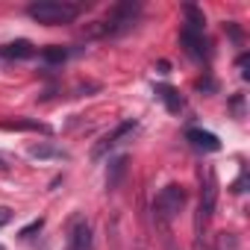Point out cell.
<instances>
[{
  "mask_svg": "<svg viewBox=\"0 0 250 250\" xmlns=\"http://www.w3.org/2000/svg\"><path fill=\"white\" fill-rule=\"evenodd\" d=\"M80 3H65V0H39V3H30L27 6V15L39 24H47V27H56V24H71L77 21L80 15Z\"/></svg>",
  "mask_w": 250,
  "mask_h": 250,
  "instance_id": "6da1fadb",
  "label": "cell"
},
{
  "mask_svg": "<svg viewBox=\"0 0 250 250\" xmlns=\"http://www.w3.org/2000/svg\"><path fill=\"white\" fill-rule=\"evenodd\" d=\"M183 206H186V188L177 186V183H171V186H165V188L156 194V200H153V215H156L159 224H171V221L183 212Z\"/></svg>",
  "mask_w": 250,
  "mask_h": 250,
  "instance_id": "7a4b0ae2",
  "label": "cell"
},
{
  "mask_svg": "<svg viewBox=\"0 0 250 250\" xmlns=\"http://www.w3.org/2000/svg\"><path fill=\"white\" fill-rule=\"evenodd\" d=\"M203 188H200V212H197V224H206L215 212V200H218V177L212 168H206V177L200 174Z\"/></svg>",
  "mask_w": 250,
  "mask_h": 250,
  "instance_id": "3957f363",
  "label": "cell"
},
{
  "mask_svg": "<svg viewBox=\"0 0 250 250\" xmlns=\"http://www.w3.org/2000/svg\"><path fill=\"white\" fill-rule=\"evenodd\" d=\"M139 130V121H124V124H118V127L103 139V142H97L94 145V150H91V159H100V156H106L109 150H115L124 139H130L133 133Z\"/></svg>",
  "mask_w": 250,
  "mask_h": 250,
  "instance_id": "277c9868",
  "label": "cell"
},
{
  "mask_svg": "<svg viewBox=\"0 0 250 250\" xmlns=\"http://www.w3.org/2000/svg\"><path fill=\"white\" fill-rule=\"evenodd\" d=\"M186 142H191V147H197V150H206V153H215V150H221V139H218L215 133H206V130H197V127L186 130Z\"/></svg>",
  "mask_w": 250,
  "mask_h": 250,
  "instance_id": "5b68a950",
  "label": "cell"
},
{
  "mask_svg": "<svg viewBox=\"0 0 250 250\" xmlns=\"http://www.w3.org/2000/svg\"><path fill=\"white\" fill-rule=\"evenodd\" d=\"M68 250H94L91 227H88L85 221H80V224L71 229V241H68Z\"/></svg>",
  "mask_w": 250,
  "mask_h": 250,
  "instance_id": "8992f818",
  "label": "cell"
},
{
  "mask_svg": "<svg viewBox=\"0 0 250 250\" xmlns=\"http://www.w3.org/2000/svg\"><path fill=\"white\" fill-rule=\"evenodd\" d=\"M33 53H36V47L27 39H18V42H9V44L0 47V56L3 59H30Z\"/></svg>",
  "mask_w": 250,
  "mask_h": 250,
  "instance_id": "52a82bcc",
  "label": "cell"
},
{
  "mask_svg": "<svg viewBox=\"0 0 250 250\" xmlns=\"http://www.w3.org/2000/svg\"><path fill=\"white\" fill-rule=\"evenodd\" d=\"M180 39H183V47L188 50V56H194V59H203V56H206V39H203V33L183 30Z\"/></svg>",
  "mask_w": 250,
  "mask_h": 250,
  "instance_id": "ba28073f",
  "label": "cell"
},
{
  "mask_svg": "<svg viewBox=\"0 0 250 250\" xmlns=\"http://www.w3.org/2000/svg\"><path fill=\"white\" fill-rule=\"evenodd\" d=\"M30 156L33 159H71V153L65 147H56V145H33Z\"/></svg>",
  "mask_w": 250,
  "mask_h": 250,
  "instance_id": "9c48e42d",
  "label": "cell"
},
{
  "mask_svg": "<svg viewBox=\"0 0 250 250\" xmlns=\"http://www.w3.org/2000/svg\"><path fill=\"white\" fill-rule=\"evenodd\" d=\"M156 97H159L171 112H180V109H183V97H180V91L171 88V85H156Z\"/></svg>",
  "mask_w": 250,
  "mask_h": 250,
  "instance_id": "30bf717a",
  "label": "cell"
},
{
  "mask_svg": "<svg viewBox=\"0 0 250 250\" xmlns=\"http://www.w3.org/2000/svg\"><path fill=\"white\" fill-rule=\"evenodd\" d=\"M127 174V156H121L115 162H109V174H106V188H118L121 177Z\"/></svg>",
  "mask_w": 250,
  "mask_h": 250,
  "instance_id": "8fae6325",
  "label": "cell"
},
{
  "mask_svg": "<svg viewBox=\"0 0 250 250\" xmlns=\"http://www.w3.org/2000/svg\"><path fill=\"white\" fill-rule=\"evenodd\" d=\"M183 12H186V27H183V30L203 33V27H206V18H203V12H200L197 6H186Z\"/></svg>",
  "mask_w": 250,
  "mask_h": 250,
  "instance_id": "7c38bea8",
  "label": "cell"
},
{
  "mask_svg": "<svg viewBox=\"0 0 250 250\" xmlns=\"http://www.w3.org/2000/svg\"><path fill=\"white\" fill-rule=\"evenodd\" d=\"M68 56H71V50H65V47H56V44L42 50V59H44V62H50V65H56V62H65Z\"/></svg>",
  "mask_w": 250,
  "mask_h": 250,
  "instance_id": "4fadbf2b",
  "label": "cell"
},
{
  "mask_svg": "<svg viewBox=\"0 0 250 250\" xmlns=\"http://www.w3.org/2000/svg\"><path fill=\"white\" fill-rule=\"evenodd\" d=\"M3 127L6 130H42V133H50V127H44L39 121H6Z\"/></svg>",
  "mask_w": 250,
  "mask_h": 250,
  "instance_id": "5bb4252c",
  "label": "cell"
},
{
  "mask_svg": "<svg viewBox=\"0 0 250 250\" xmlns=\"http://www.w3.org/2000/svg\"><path fill=\"white\" fill-rule=\"evenodd\" d=\"M218 247H221V250H238V241H235V235H232V232H221Z\"/></svg>",
  "mask_w": 250,
  "mask_h": 250,
  "instance_id": "9a60e30c",
  "label": "cell"
},
{
  "mask_svg": "<svg viewBox=\"0 0 250 250\" xmlns=\"http://www.w3.org/2000/svg\"><path fill=\"white\" fill-rule=\"evenodd\" d=\"M42 227H44V221H42V218H39V221H33L30 227H24V229H21V238H30V235H33V232H39Z\"/></svg>",
  "mask_w": 250,
  "mask_h": 250,
  "instance_id": "2e32d148",
  "label": "cell"
},
{
  "mask_svg": "<svg viewBox=\"0 0 250 250\" xmlns=\"http://www.w3.org/2000/svg\"><path fill=\"white\" fill-rule=\"evenodd\" d=\"M9 221H12V209L9 206H0V227L9 224Z\"/></svg>",
  "mask_w": 250,
  "mask_h": 250,
  "instance_id": "e0dca14e",
  "label": "cell"
},
{
  "mask_svg": "<svg viewBox=\"0 0 250 250\" xmlns=\"http://www.w3.org/2000/svg\"><path fill=\"white\" fill-rule=\"evenodd\" d=\"M15 162H12V156H6V153H0V171H9Z\"/></svg>",
  "mask_w": 250,
  "mask_h": 250,
  "instance_id": "ac0fdd59",
  "label": "cell"
},
{
  "mask_svg": "<svg viewBox=\"0 0 250 250\" xmlns=\"http://www.w3.org/2000/svg\"><path fill=\"white\" fill-rule=\"evenodd\" d=\"M244 183H247V174H241V177L232 183V191H235V194H238V191H244Z\"/></svg>",
  "mask_w": 250,
  "mask_h": 250,
  "instance_id": "d6986e66",
  "label": "cell"
},
{
  "mask_svg": "<svg viewBox=\"0 0 250 250\" xmlns=\"http://www.w3.org/2000/svg\"><path fill=\"white\" fill-rule=\"evenodd\" d=\"M0 250H6V247H3V244H0Z\"/></svg>",
  "mask_w": 250,
  "mask_h": 250,
  "instance_id": "ffe728a7",
  "label": "cell"
}]
</instances>
